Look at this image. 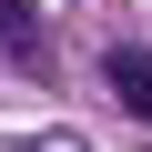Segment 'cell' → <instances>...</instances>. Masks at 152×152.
Returning <instances> with one entry per match:
<instances>
[{"label": "cell", "mask_w": 152, "mask_h": 152, "mask_svg": "<svg viewBox=\"0 0 152 152\" xmlns=\"http://www.w3.org/2000/svg\"><path fill=\"white\" fill-rule=\"evenodd\" d=\"M102 81H112V102H122V112H142V122H152V51H142V41H112Z\"/></svg>", "instance_id": "6da1fadb"}]
</instances>
